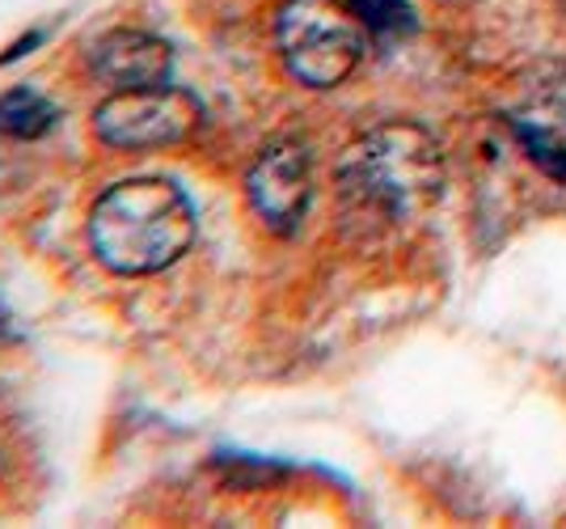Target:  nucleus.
I'll use <instances>...</instances> for the list:
<instances>
[{"instance_id": "obj_1", "label": "nucleus", "mask_w": 566, "mask_h": 529, "mask_svg": "<svg viewBox=\"0 0 566 529\" xmlns=\"http://www.w3.org/2000/svg\"><path fill=\"white\" fill-rule=\"evenodd\" d=\"M195 204L169 178H127L90 208V246L115 276L169 271L195 246Z\"/></svg>"}, {"instance_id": "obj_2", "label": "nucleus", "mask_w": 566, "mask_h": 529, "mask_svg": "<svg viewBox=\"0 0 566 529\" xmlns=\"http://www.w3.org/2000/svg\"><path fill=\"white\" fill-rule=\"evenodd\" d=\"M444 187V157L419 123H389L347 148L338 166V195L355 217L398 225L427 212Z\"/></svg>"}, {"instance_id": "obj_3", "label": "nucleus", "mask_w": 566, "mask_h": 529, "mask_svg": "<svg viewBox=\"0 0 566 529\" xmlns=\"http://www.w3.org/2000/svg\"><path fill=\"white\" fill-rule=\"evenodd\" d=\"M364 25L343 0H283L275 18L283 69L308 90H334L364 60Z\"/></svg>"}, {"instance_id": "obj_4", "label": "nucleus", "mask_w": 566, "mask_h": 529, "mask_svg": "<svg viewBox=\"0 0 566 529\" xmlns=\"http://www.w3.org/2000/svg\"><path fill=\"white\" fill-rule=\"evenodd\" d=\"M203 123L199 97L182 85H148L106 94L94 111V136L118 153H153L190 141Z\"/></svg>"}, {"instance_id": "obj_5", "label": "nucleus", "mask_w": 566, "mask_h": 529, "mask_svg": "<svg viewBox=\"0 0 566 529\" xmlns=\"http://www.w3.org/2000/svg\"><path fill=\"white\" fill-rule=\"evenodd\" d=\"M250 208L271 234H296L313 204V162L301 145H271L245 174Z\"/></svg>"}, {"instance_id": "obj_6", "label": "nucleus", "mask_w": 566, "mask_h": 529, "mask_svg": "<svg viewBox=\"0 0 566 529\" xmlns=\"http://www.w3.org/2000/svg\"><path fill=\"white\" fill-rule=\"evenodd\" d=\"M90 76L118 90H148V85H169L174 76V48L148 30H111L102 34L90 51Z\"/></svg>"}, {"instance_id": "obj_7", "label": "nucleus", "mask_w": 566, "mask_h": 529, "mask_svg": "<svg viewBox=\"0 0 566 529\" xmlns=\"http://www.w3.org/2000/svg\"><path fill=\"white\" fill-rule=\"evenodd\" d=\"M55 127V102L18 85V90H4L0 94V136H13V141H39Z\"/></svg>"}, {"instance_id": "obj_8", "label": "nucleus", "mask_w": 566, "mask_h": 529, "mask_svg": "<svg viewBox=\"0 0 566 529\" xmlns=\"http://www.w3.org/2000/svg\"><path fill=\"white\" fill-rule=\"evenodd\" d=\"M352 13L359 18V25L368 30V34H377V39H406V34H415V9H410V0H352Z\"/></svg>"}]
</instances>
